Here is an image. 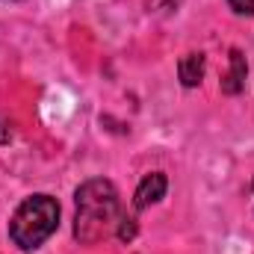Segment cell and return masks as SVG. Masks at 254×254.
I'll return each mask as SVG.
<instances>
[{
	"instance_id": "1",
	"label": "cell",
	"mask_w": 254,
	"mask_h": 254,
	"mask_svg": "<svg viewBox=\"0 0 254 254\" xmlns=\"http://www.w3.org/2000/svg\"><path fill=\"white\" fill-rule=\"evenodd\" d=\"M74 201H77L74 237L83 246H95V243H101V240H107L119 231L122 201H119V192L110 181H104V178L86 181L77 190Z\"/></svg>"
},
{
	"instance_id": "2",
	"label": "cell",
	"mask_w": 254,
	"mask_h": 254,
	"mask_svg": "<svg viewBox=\"0 0 254 254\" xmlns=\"http://www.w3.org/2000/svg\"><path fill=\"white\" fill-rule=\"evenodd\" d=\"M57 228H60V204H57V198H51V195H30L15 210V216L9 222V237H12V243L18 249L33 252L45 240H51V234Z\"/></svg>"
},
{
	"instance_id": "3",
	"label": "cell",
	"mask_w": 254,
	"mask_h": 254,
	"mask_svg": "<svg viewBox=\"0 0 254 254\" xmlns=\"http://www.w3.org/2000/svg\"><path fill=\"white\" fill-rule=\"evenodd\" d=\"M166 190H169V181H166V175H163V172H151V175H145V178H142V184L136 187L133 207H136V210H145V207H151V204L163 201Z\"/></svg>"
},
{
	"instance_id": "4",
	"label": "cell",
	"mask_w": 254,
	"mask_h": 254,
	"mask_svg": "<svg viewBox=\"0 0 254 254\" xmlns=\"http://www.w3.org/2000/svg\"><path fill=\"white\" fill-rule=\"evenodd\" d=\"M246 74H249V65H246V57H243V51H231V71H228V77L222 80V92H228V95H240L243 89H246Z\"/></svg>"
},
{
	"instance_id": "5",
	"label": "cell",
	"mask_w": 254,
	"mask_h": 254,
	"mask_svg": "<svg viewBox=\"0 0 254 254\" xmlns=\"http://www.w3.org/2000/svg\"><path fill=\"white\" fill-rule=\"evenodd\" d=\"M204 71H207V60H204V54H187V57H181V63H178L181 83H184L187 89H195V86L204 80Z\"/></svg>"
},
{
	"instance_id": "6",
	"label": "cell",
	"mask_w": 254,
	"mask_h": 254,
	"mask_svg": "<svg viewBox=\"0 0 254 254\" xmlns=\"http://www.w3.org/2000/svg\"><path fill=\"white\" fill-rule=\"evenodd\" d=\"M184 0H148V9L157 12V15H169V12H178Z\"/></svg>"
},
{
	"instance_id": "7",
	"label": "cell",
	"mask_w": 254,
	"mask_h": 254,
	"mask_svg": "<svg viewBox=\"0 0 254 254\" xmlns=\"http://www.w3.org/2000/svg\"><path fill=\"white\" fill-rule=\"evenodd\" d=\"M119 240L122 243H130L133 237H136V219H127V216H122V222H119Z\"/></svg>"
},
{
	"instance_id": "8",
	"label": "cell",
	"mask_w": 254,
	"mask_h": 254,
	"mask_svg": "<svg viewBox=\"0 0 254 254\" xmlns=\"http://www.w3.org/2000/svg\"><path fill=\"white\" fill-rule=\"evenodd\" d=\"M228 6L237 15H254V0H228Z\"/></svg>"
},
{
	"instance_id": "9",
	"label": "cell",
	"mask_w": 254,
	"mask_h": 254,
	"mask_svg": "<svg viewBox=\"0 0 254 254\" xmlns=\"http://www.w3.org/2000/svg\"><path fill=\"white\" fill-rule=\"evenodd\" d=\"M9 136H12V133H9V127L0 122V145H6V142H9Z\"/></svg>"
},
{
	"instance_id": "10",
	"label": "cell",
	"mask_w": 254,
	"mask_h": 254,
	"mask_svg": "<svg viewBox=\"0 0 254 254\" xmlns=\"http://www.w3.org/2000/svg\"><path fill=\"white\" fill-rule=\"evenodd\" d=\"M252 190H254V181H252Z\"/></svg>"
}]
</instances>
